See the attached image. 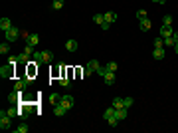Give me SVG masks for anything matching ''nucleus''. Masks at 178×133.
I'll return each mask as SVG.
<instances>
[{"label":"nucleus","instance_id":"nucleus-1","mask_svg":"<svg viewBox=\"0 0 178 133\" xmlns=\"http://www.w3.org/2000/svg\"><path fill=\"white\" fill-rule=\"evenodd\" d=\"M52 52H34L32 54V60H36L38 64H50L52 62Z\"/></svg>","mask_w":178,"mask_h":133},{"label":"nucleus","instance_id":"nucleus-2","mask_svg":"<svg viewBox=\"0 0 178 133\" xmlns=\"http://www.w3.org/2000/svg\"><path fill=\"white\" fill-rule=\"evenodd\" d=\"M20 36H22V30L20 28H16V26H12L8 32H4V38H6V42H16V40H20Z\"/></svg>","mask_w":178,"mask_h":133},{"label":"nucleus","instance_id":"nucleus-3","mask_svg":"<svg viewBox=\"0 0 178 133\" xmlns=\"http://www.w3.org/2000/svg\"><path fill=\"white\" fill-rule=\"evenodd\" d=\"M12 76H14V66L12 64H6V66L0 68V78L2 79H10Z\"/></svg>","mask_w":178,"mask_h":133},{"label":"nucleus","instance_id":"nucleus-4","mask_svg":"<svg viewBox=\"0 0 178 133\" xmlns=\"http://www.w3.org/2000/svg\"><path fill=\"white\" fill-rule=\"evenodd\" d=\"M10 121H12V117L2 109V111H0V129H4V131L10 129Z\"/></svg>","mask_w":178,"mask_h":133},{"label":"nucleus","instance_id":"nucleus-5","mask_svg":"<svg viewBox=\"0 0 178 133\" xmlns=\"http://www.w3.org/2000/svg\"><path fill=\"white\" fill-rule=\"evenodd\" d=\"M172 34H174V30H172L168 24L160 26V38H168V36H172Z\"/></svg>","mask_w":178,"mask_h":133},{"label":"nucleus","instance_id":"nucleus-6","mask_svg":"<svg viewBox=\"0 0 178 133\" xmlns=\"http://www.w3.org/2000/svg\"><path fill=\"white\" fill-rule=\"evenodd\" d=\"M12 20H10V18H6V16H4V18L2 20H0V30H2V32H8L10 28H12Z\"/></svg>","mask_w":178,"mask_h":133},{"label":"nucleus","instance_id":"nucleus-7","mask_svg":"<svg viewBox=\"0 0 178 133\" xmlns=\"http://www.w3.org/2000/svg\"><path fill=\"white\" fill-rule=\"evenodd\" d=\"M59 103H63L67 109H71L73 105H75V99L71 97V95H62V102H59Z\"/></svg>","mask_w":178,"mask_h":133},{"label":"nucleus","instance_id":"nucleus-8","mask_svg":"<svg viewBox=\"0 0 178 133\" xmlns=\"http://www.w3.org/2000/svg\"><path fill=\"white\" fill-rule=\"evenodd\" d=\"M66 111H67V107L63 103H56L53 105V113L57 115V117H62V115H66Z\"/></svg>","mask_w":178,"mask_h":133},{"label":"nucleus","instance_id":"nucleus-9","mask_svg":"<svg viewBox=\"0 0 178 133\" xmlns=\"http://www.w3.org/2000/svg\"><path fill=\"white\" fill-rule=\"evenodd\" d=\"M20 95H22V92H18V89H12V93L8 95V103H18V99H20Z\"/></svg>","mask_w":178,"mask_h":133},{"label":"nucleus","instance_id":"nucleus-10","mask_svg":"<svg viewBox=\"0 0 178 133\" xmlns=\"http://www.w3.org/2000/svg\"><path fill=\"white\" fill-rule=\"evenodd\" d=\"M103 79H105V83H107V86H113V83H115V72H107V70H105Z\"/></svg>","mask_w":178,"mask_h":133},{"label":"nucleus","instance_id":"nucleus-11","mask_svg":"<svg viewBox=\"0 0 178 133\" xmlns=\"http://www.w3.org/2000/svg\"><path fill=\"white\" fill-rule=\"evenodd\" d=\"M127 107H119V109H115V117L119 119V121H123V119H125L127 117Z\"/></svg>","mask_w":178,"mask_h":133},{"label":"nucleus","instance_id":"nucleus-12","mask_svg":"<svg viewBox=\"0 0 178 133\" xmlns=\"http://www.w3.org/2000/svg\"><path fill=\"white\" fill-rule=\"evenodd\" d=\"M164 56H166L164 54V48H154V50H153V58H154V60H162Z\"/></svg>","mask_w":178,"mask_h":133},{"label":"nucleus","instance_id":"nucleus-13","mask_svg":"<svg viewBox=\"0 0 178 133\" xmlns=\"http://www.w3.org/2000/svg\"><path fill=\"white\" fill-rule=\"evenodd\" d=\"M28 129H30V127H28V123H26V121H20V125L14 127L16 133H28Z\"/></svg>","mask_w":178,"mask_h":133},{"label":"nucleus","instance_id":"nucleus-14","mask_svg":"<svg viewBox=\"0 0 178 133\" xmlns=\"http://www.w3.org/2000/svg\"><path fill=\"white\" fill-rule=\"evenodd\" d=\"M26 44H30V46H38V44H40V36H38V34H30V38L26 40Z\"/></svg>","mask_w":178,"mask_h":133},{"label":"nucleus","instance_id":"nucleus-15","mask_svg":"<svg viewBox=\"0 0 178 133\" xmlns=\"http://www.w3.org/2000/svg\"><path fill=\"white\" fill-rule=\"evenodd\" d=\"M150 28H153V22H150L148 18H144V20H141V30H143V32H148Z\"/></svg>","mask_w":178,"mask_h":133},{"label":"nucleus","instance_id":"nucleus-16","mask_svg":"<svg viewBox=\"0 0 178 133\" xmlns=\"http://www.w3.org/2000/svg\"><path fill=\"white\" fill-rule=\"evenodd\" d=\"M30 60H32V56H30V54H26V52L18 54V62H20V64H30Z\"/></svg>","mask_w":178,"mask_h":133},{"label":"nucleus","instance_id":"nucleus-17","mask_svg":"<svg viewBox=\"0 0 178 133\" xmlns=\"http://www.w3.org/2000/svg\"><path fill=\"white\" fill-rule=\"evenodd\" d=\"M66 48H67L69 52H75V50H77V40H67L66 42Z\"/></svg>","mask_w":178,"mask_h":133},{"label":"nucleus","instance_id":"nucleus-18","mask_svg":"<svg viewBox=\"0 0 178 133\" xmlns=\"http://www.w3.org/2000/svg\"><path fill=\"white\" fill-rule=\"evenodd\" d=\"M0 54H10V42H2V44H0Z\"/></svg>","mask_w":178,"mask_h":133},{"label":"nucleus","instance_id":"nucleus-19","mask_svg":"<svg viewBox=\"0 0 178 133\" xmlns=\"http://www.w3.org/2000/svg\"><path fill=\"white\" fill-rule=\"evenodd\" d=\"M105 16V22H109V24H113L117 20V14L115 12H107V14H103Z\"/></svg>","mask_w":178,"mask_h":133},{"label":"nucleus","instance_id":"nucleus-20","mask_svg":"<svg viewBox=\"0 0 178 133\" xmlns=\"http://www.w3.org/2000/svg\"><path fill=\"white\" fill-rule=\"evenodd\" d=\"M113 115H115V107H113V105H111L109 109H105V111H103V119H105V121L109 119V117H113Z\"/></svg>","mask_w":178,"mask_h":133},{"label":"nucleus","instance_id":"nucleus-21","mask_svg":"<svg viewBox=\"0 0 178 133\" xmlns=\"http://www.w3.org/2000/svg\"><path fill=\"white\" fill-rule=\"evenodd\" d=\"M87 66H89V68H91V70H93L95 74L99 72V68H101V66H99V62H97V60H89V64H87Z\"/></svg>","mask_w":178,"mask_h":133},{"label":"nucleus","instance_id":"nucleus-22","mask_svg":"<svg viewBox=\"0 0 178 133\" xmlns=\"http://www.w3.org/2000/svg\"><path fill=\"white\" fill-rule=\"evenodd\" d=\"M63 4H66L63 0H53V2H52V8H53V10H62Z\"/></svg>","mask_w":178,"mask_h":133},{"label":"nucleus","instance_id":"nucleus-23","mask_svg":"<svg viewBox=\"0 0 178 133\" xmlns=\"http://www.w3.org/2000/svg\"><path fill=\"white\" fill-rule=\"evenodd\" d=\"M59 102H62V95H59V93H52V95H50V103L56 105V103H59Z\"/></svg>","mask_w":178,"mask_h":133},{"label":"nucleus","instance_id":"nucleus-24","mask_svg":"<svg viewBox=\"0 0 178 133\" xmlns=\"http://www.w3.org/2000/svg\"><path fill=\"white\" fill-rule=\"evenodd\" d=\"M93 22H95V24H99V26H101V24H103V22H105V16H103V14H95V16H93Z\"/></svg>","mask_w":178,"mask_h":133},{"label":"nucleus","instance_id":"nucleus-25","mask_svg":"<svg viewBox=\"0 0 178 133\" xmlns=\"http://www.w3.org/2000/svg\"><path fill=\"white\" fill-rule=\"evenodd\" d=\"M113 107H115V109L125 107V105H123V97H115V99H113Z\"/></svg>","mask_w":178,"mask_h":133},{"label":"nucleus","instance_id":"nucleus-26","mask_svg":"<svg viewBox=\"0 0 178 133\" xmlns=\"http://www.w3.org/2000/svg\"><path fill=\"white\" fill-rule=\"evenodd\" d=\"M117 68H119L117 62H109V64L105 66V70H107V72H117Z\"/></svg>","mask_w":178,"mask_h":133},{"label":"nucleus","instance_id":"nucleus-27","mask_svg":"<svg viewBox=\"0 0 178 133\" xmlns=\"http://www.w3.org/2000/svg\"><path fill=\"white\" fill-rule=\"evenodd\" d=\"M135 102H133V97H123V105H125L127 109H131V105H133Z\"/></svg>","mask_w":178,"mask_h":133},{"label":"nucleus","instance_id":"nucleus-28","mask_svg":"<svg viewBox=\"0 0 178 133\" xmlns=\"http://www.w3.org/2000/svg\"><path fill=\"white\" fill-rule=\"evenodd\" d=\"M162 40H164V46H172V48H174V44H176V40L172 38V36H168V38H162Z\"/></svg>","mask_w":178,"mask_h":133},{"label":"nucleus","instance_id":"nucleus-29","mask_svg":"<svg viewBox=\"0 0 178 133\" xmlns=\"http://www.w3.org/2000/svg\"><path fill=\"white\" fill-rule=\"evenodd\" d=\"M6 113L10 115V117H18V109H16V107H8Z\"/></svg>","mask_w":178,"mask_h":133},{"label":"nucleus","instance_id":"nucleus-30","mask_svg":"<svg viewBox=\"0 0 178 133\" xmlns=\"http://www.w3.org/2000/svg\"><path fill=\"white\" fill-rule=\"evenodd\" d=\"M153 44H154V48H164V40L162 38H154Z\"/></svg>","mask_w":178,"mask_h":133},{"label":"nucleus","instance_id":"nucleus-31","mask_svg":"<svg viewBox=\"0 0 178 133\" xmlns=\"http://www.w3.org/2000/svg\"><path fill=\"white\" fill-rule=\"evenodd\" d=\"M8 64H12V66H16V64H18V56H14V54H8Z\"/></svg>","mask_w":178,"mask_h":133},{"label":"nucleus","instance_id":"nucleus-32","mask_svg":"<svg viewBox=\"0 0 178 133\" xmlns=\"http://www.w3.org/2000/svg\"><path fill=\"white\" fill-rule=\"evenodd\" d=\"M137 18H139V20H144V18H147V10H143V8L137 10Z\"/></svg>","mask_w":178,"mask_h":133},{"label":"nucleus","instance_id":"nucleus-33","mask_svg":"<svg viewBox=\"0 0 178 133\" xmlns=\"http://www.w3.org/2000/svg\"><path fill=\"white\" fill-rule=\"evenodd\" d=\"M107 123H109L111 127H117V123H119V119L115 117V115H113V117H109V119H107Z\"/></svg>","mask_w":178,"mask_h":133},{"label":"nucleus","instance_id":"nucleus-34","mask_svg":"<svg viewBox=\"0 0 178 133\" xmlns=\"http://www.w3.org/2000/svg\"><path fill=\"white\" fill-rule=\"evenodd\" d=\"M24 52H26V54H34V46H30V44H26V48H24Z\"/></svg>","mask_w":178,"mask_h":133},{"label":"nucleus","instance_id":"nucleus-35","mask_svg":"<svg viewBox=\"0 0 178 133\" xmlns=\"http://www.w3.org/2000/svg\"><path fill=\"white\" fill-rule=\"evenodd\" d=\"M162 24H172V16H164V18H162Z\"/></svg>","mask_w":178,"mask_h":133},{"label":"nucleus","instance_id":"nucleus-36","mask_svg":"<svg viewBox=\"0 0 178 133\" xmlns=\"http://www.w3.org/2000/svg\"><path fill=\"white\" fill-rule=\"evenodd\" d=\"M83 74H85V76H93L95 72H93V70H91V68L87 66V68H85V70H83Z\"/></svg>","mask_w":178,"mask_h":133},{"label":"nucleus","instance_id":"nucleus-37","mask_svg":"<svg viewBox=\"0 0 178 133\" xmlns=\"http://www.w3.org/2000/svg\"><path fill=\"white\" fill-rule=\"evenodd\" d=\"M22 38H24V40H28V38H30V32H26V30H22Z\"/></svg>","mask_w":178,"mask_h":133},{"label":"nucleus","instance_id":"nucleus-38","mask_svg":"<svg viewBox=\"0 0 178 133\" xmlns=\"http://www.w3.org/2000/svg\"><path fill=\"white\" fill-rule=\"evenodd\" d=\"M101 28H103V30H109L111 24H109V22H103V24H101Z\"/></svg>","mask_w":178,"mask_h":133},{"label":"nucleus","instance_id":"nucleus-39","mask_svg":"<svg viewBox=\"0 0 178 133\" xmlns=\"http://www.w3.org/2000/svg\"><path fill=\"white\" fill-rule=\"evenodd\" d=\"M172 38H174V40L178 42V32H174V34H172Z\"/></svg>","mask_w":178,"mask_h":133},{"label":"nucleus","instance_id":"nucleus-40","mask_svg":"<svg viewBox=\"0 0 178 133\" xmlns=\"http://www.w3.org/2000/svg\"><path fill=\"white\" fill-rule=\"evenodd\" d=\"M174 52H176V54H178V42H176V44H174Z\"/></svg>","mask_w":178,"mask_h":133},{"label":"nucleus","instance_id":"nucleus-41","mask_svg":"<svg viewBox=\"0 0 178 133\" xmlns=\"http://www.w3.org/2000/svg\"><path fill=\"white\" fill-rule=\"evenodd\" d=\"M153 2H158L160 4V2H164V0H153Z\"/></svg>","mask_w":178,"mask_h":133},{"label":"nucleus","instance_id":"nucleus-42","mask_svg":"<svg viewBox=\"0 0 178 133\" xmlns=\"http://www.w3.org/2000/svg\"><path fill=\"white\" fill-rule=\"evenodd\" d=\"M164 2H166V0H164Z\"/></svg>","mask_w":178,"mask_h":133}]
</instances>
